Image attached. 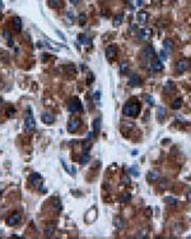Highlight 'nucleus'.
Segmentation results:
<instances>
[{"label": "nucleus", "mask_w": 191, "mask_h": 239, "mask_svg": "<svg viewBox=\"0 0 191 239\" xmlns=\"http://www.w3.org/2000/svg\"><path fill=\"white\" fill-rule=\"evenodd\" d=\"M136 4H138V5H141V4H143V0H138Z\"/></svg>", "instance_id": "nucleus-39"}, {"label": "nucleus", "mask_w": 191, "mask_h": 239, "mask_svg": "<svg viewBox=\"0 0 191 239\" xmlns=\"http://www.w3.org/2000/svg\"><path fill=\"white\" fill-rule=\"evenodd\" d=\"M129 69H130V67H129V63L126 60H124V61H121V64H120V72H121V74H126V73L129 72Z\"/></svg>", "instance_id": "nucleus-19"}, {"label": "nucleus", "mask_w": 191, "mask_h": 239, "mask_svg": "<svg viewBox=\"0 0 191 239\" xmlns=\"http://www.w3.org/2000/svg\"><path fill=\"white\" fill-rule=\"evenodd\" d=\"M86 15H84V14H82V15H80V23H82V24H84V23H86Z\"/></svg>", "instance_id": "nucleus-37"}, {"label": "nucleus", "mask_w": 191, "mask_h": 239, "mask_svg": "<svg viewBox=\"0 0 191 239\" xmlns=\"http://www.w3.org/2000/svg\"><path fill=\"white\" fill-rule=\"evenodd\" d=\"M189 199H191V193H190V194H189Z\"/></svg>", "instance_id": "nucleus-42"}, {"label": "nucleus", "mask_w": 191, "mask_h": 239, "mask_svg": "<svg viewBox=\"0 0 191 239\" xmlns=\"http://www.w3.org/2000/svg\"><path fill=\"white\" fill-rule=\"evenodd\" d=\"M128 201H130V194L129 193H124L120 197V202H122V203H125V202H128Z\"/></svg>", "instance_id": "nucleus-29"}, {"label": "nucleus", "mask_w": 191, "mask_h": 239, "mask_svg": "<svg viewBox=\"0 0 191 239\" xmlns=\"http://www.w3.org/2000/svg\"><path fill=\"white\" fill-rule=\"evenodd\" d=\"M143 55L144 58H147V59H154L155 58V53H154V49L152 48V46H147V48L144 49V51H143Z\"/></svg>", "instance_id": "nucleus-12"}, {"label": "nucleus", "mask_w": 191, "mask_h": 239, "mask_svg": "<svg viewBox=\"0 0 191 239\" xmlns=\"http://www.w3.org/2000/svg\"><path fill=\"white\" fill-rule=\"evenodd\" d=\"M116 55H117V49L115 48V46H108V48L106 49V58L108 60L115 59Z\"/></svg>", "instance_id": "nucleus-9"}, {"label": "nucleus", "mask_w": 191, "mask_h": 239, "mask_svg": "<svg viewBox=\"0 0 191 239\" xmlns=\"http://www.w3.org/2000/svg\"><path fill=\"white\" fill-rule=\"evenodd\" d=\"M79 125H80V120L79 119H70L68 123V130L70 133H74L76 129L79 128Z\"/></svg>", "instance_id": "nucleus-7"}, {"label": "nucleus", "mask_w": 191, "mask_h": 239, "mask_svg": "<svg viewBox=\"0 0 191 239\" xmlns=\"http://www.w3.org/2000/svg\"><path fill=\"white\" fill-rule=\"evenodd\" d=\"M150 68H152V71H160L163 68V64L160 60H153L150 64Z\"/></svg>", "instance_id": "nucleus-17"}, {"label": "nucleus", "mask_w": 191, "mask_h": 239, "mask_svg": "<svg viewBox=\"0 0 191 239\" xmlns=\"http://www.w3.org/2000/svg\"><path fill=\"white\" fill-rule=\"evenodd\" d=\"M96 219H97V210H96V207H93V209H91L87 212V215H86V222H93Z\"/></svg>", "instance_id": "nucleus-10"}, {"label": "nucleus", "mask_w": 191, "mask_h": 239, "mask_svg": "<svg viewBox=\"0 0 191 239\" xmlns=\"http://www.w3.org/2000/svg\"><path fill=\"white\" fill-rule=\"evenodd\" d=\"M181 105H182V100L181 99H176L173 102H172V105H171V107L173 110H177V109H180L181 107Z\"/></svg>", "instance_id": "nucleus-23"}, {"label": "nucleus", "mask_w": 191, "mask_h": 239, "mask_svg": "<svg viewBox=\"0 0 191 239\" xmlns=\"http://www.w3.org/2000/svg\"><path fill=\"white\" fill-rule=\"evenodd\" d=\"M36 128V122H34V118L31 111H28L27 114V118L24 120V130L26 132H32V130Z\"/></svg>", "instance_id": "nucleus-2"}, {"label": "nucleus", "mask_w": 191, "mask_h": 239, "mask_svg": "<svg viewBox=\"0 0 191 239\" xmlns=\"http://www.w3.org/2000/svg\"><path fill=\"white\" fill-rule=\"evenodd\" d=\"M0 19H1V14H0Z\"/></svg>", "instance_id": "nucleus-43"}, {"label": "nucleus", "mask_w": 191, "mask_h": 239, "mask_svg": "<svg viewBox=\"0 0 191 239\" xmlns=\"http://www.w3.org/2000/svg\"><path fill=\"white\" fill-rule=\"evenodd\" d=\"M164 115H166V110H164V107H162V106L158 107V119L162 120V119L164 118Z\"/></svg>", "instance_id": "nucleus-27"}, {"label": "nucleus", "mask_w": 191, "mask_h": 239, "mask_svg": "<svg viewBox=\"0 0 191 239\" xmlns=\"http://www.w3.org/2000/svg\"><path fill=\"white\" fill-rule=\"evenodd\" d=\"M48 5L51 8H60L63 6V0H47Z\"/></svg>", "instance_id": "nucleus-20"}, {"label": "nucleus", "mask_w": 191, "mask_h": 239, "mask_svg": "<svg viewBox=\"0 0 191 239\" xmlns=\"http://www.w3.org/2000/svg\"><path fill=\"white\" fill-rule=\"evenodd\" d=\"M129 84L133 87H139L141 84V79L138 74H131L130 76V79H129Z\"/></svg>", "instance_id": "nucleus-11"}, {"label": "nucleus", "mask_w": 191, "mask_h": 239, "mask_svg": "<svg viewBox=\"0 0 191 239\" xmlns=\"http://www.w3.org/2000/svg\"><path fill=\"white\" fill-rule=\"evenodd\" d=\"M145 99H147L149 105H153V104H154V100H153V97H150V96H145Z\"/></svg>", "instance_id": "nucleus-36"}, {"label": "nucleus", "mask_w": 191, "mask_h": 239, "mask_svg": "<svg viewBox=\"0 0 191 239\" xmlns=\"http://www.w3.org/2000/svg\"><path fill=\"white\" fill-rule=\"evenodd\" d=\"M159 179V173L158 171H153V173H149L148 175V180H150V182H154V180Z\"/></svg>", "instance_id": "nucleus-24"}, {"label": "nucleus", "mask_w": 191, "mask_h": 239, "mask_svg": "<svg viewBox=\"0 0 191 239\" xmlns=\"http://www.w3.org/2000/svg\"><path fill=\"white\" fill-rule=\"evenodd\" d=\"M13 28H14L15 32H21V30H22V21H21V18L15 17L13 19Z\"/></svg>", "instance_id": "nucleus-15"}, {"label": "nucleus", "mask_w": 191, "mask_h": 239, "mask_svg": "<svg viewBox=\"0 0 191 239\" xmlns=\"http://www.w3.org/2000/svg\"><path fill=\"white\" fill-rule=\"evenodd\" d=\"M3 6V3H1V0H0V8H1Z\"/></svg>", "instance_id": "nucleus-41"}, {"label": "nucleus", "mask_w": 191, "mask_h": 239, "mask_svg": "<svg viewBox=\"0 0 191 239\" xmlns=\"http://www.w3.org/2000/svg\"><path fill=\"white\" fill-rule=\"evenodd\" d=\"M148 13L147 12H139V13L136 14V19H138V22L140 23V24H145L148 21Z\"/></svg>", "instance_id": "nucleus-13"}, {"label": "nucleus", "mask_w": 191, "mask_h": 239, "mask_svg": "<svg viewBox=\"0 0 191 239\" xmlns=\"http://www.w3.org/2000/svg\"><path fill=\"white\" fill-rule=\"evenodd\" d=\"M41 120L45 123V124H52V123H55L56 118L55 115H52L51 113H48V111H43L41 115Z\"/></svg>", "instance_id": "nucleus-4"}, {"label": "nucleus", "mask_w": 191, "mask_h": 239, "mask_svg": "<svg viewBox=\"0 0 191 239\" xmlns=\"http://www.w3.org/2000/svg\"><path fill=\"white\" fill-rule=\"evenodd\" d=\"M99 100H101V92L96 91L94 92V102L96 104H99Z\"/></svg>", "instance_id": "nucleus-33"}, {"label": "nucleus", "mask_w": 191, "mask_h": 239, "mask_svg": "<svg viewBox=\"0 0 191 239\" xmlns=\"http://www.w3.org/2000/svg\"><path fill=\"white\" fill-rule=\"evenodd\" d=\"M163 45H164V51H166L167 54L173 51V42H172L171 40H166Z\"/></svg>", "instance_id": "nucleus-16"}, {"label": "nucleus", "mask_w": 191, "mask_h": 239, "mask_svg": "<svg viewBox=\"0 0 191 239\" xmlns=\"http://www.w3.org/2000/svg\"><path fill=\"white\" fill-rule=\"evenodd\" d=\"M190 67V61L187 59H181L177 61V64H176V71L177 72H185L187 71Z\"/></svg>", "instance_id": "nucleus-5"}, {"label": "nucleus", "mask_w": 191, "mask_h": 239, "mask_svg": "<svg viewBox=\"0 0 191 239\" xmlns=\"http://www.w3.org/2000/svg\"><path fill=\"white\" fill-rule=\"evenodd\" d=\"M93 125H94V132H99V129H101V120H99V119H96Z\"/></svg>", "instance_id": "nucleus-28"}, {"label": "nucleus", "mask_w": 191, "mask_h": 239, "mask_svg": "<svg viewBox=\"0 0 191 239\" xmlns=\"http://www.w3.org/2000/svg\"><path fill=\"white\" fill-rule=\"evenodd\" d=\"M91 141H89V138H88L87 141H84L83 142V155H88V151H89V148H91Z\"/></svg>", "instance_id": "nucleus-21"}, {"label": "nucleus", "mask_w": 191, "mask_h": 239, "mask_svg": "<svg viewBox=\"0 0 191 239\" xmlns=\"http://www.w3.org/2000/svg\"><path fill=\"white\" fill-rule=\"evenodd\" d=\"M3 36H4V38H5V40L9 41L10 45H13V42H11V36H10V32H9V31H8V30H3Z\"/></svg>", "instance_id": "nucleus-25"}, {"label": "nucleus", "mask_w": 191, "mask_h": 239, "mask_svg": "<svg viewBox=\"0 0 191 239\" xmlns=\"http://www.w3.org/2000/svg\"><path fill=\"white\" fill-rule=\"evenodd\" d=\"M115 225L117 226V228H124V220L122 219H120V217H116L115 219Z\"/></svg>", "instance_id": "nucleus-26"}, {"label": "nucleus", "mask_w": 191, "mask_h": 239, "mask_svg": "<svg viewBox=\"0 0 191 239\" xmlns=\"http://www.w3.org/2000/svg\"><path fill=\"white\" fill-rule=\"evenodd\" d=\"M55 229H56V226L53 225V224H50L46 226V229H45V234H46V237H52L53 235V233H55Z\"/></svg>", "instance_id": "nucleus-18"}, {"label": "nucleus", "mask_w": 191, "mask_h": 239, "mask_svg": "<svg viewBox=\"0 0 191 239\" xmlns=\"http://www.w3.org/2000/svg\"><path fill=\"white\" fill-rule=\"evenodd\" d=\"M170 88H171V90H173V88H175V83L172 82V81H168V82H167V86H166V88H164V91L167 92Z\"/></svg>", "instance_id": "nucleus-32"}, {"label": "nucleus", "mask_w": 191, "mask_h": 239, "mask_svg": "<svg viewBox=\"0 0 191 239\" xmlns=\"http://www.w3.org/2000/svg\"><path fill=\"white\" fill-rule=\"evenodd\" d=\"M1 106H3V100L0 99V110H1Z\"/></svg>", "instance_id": "nucleus-40"}, {"label": "nucleus", "mask_w": 191, "mask_h": 239, "mask_svg": "<svg viewBox=\"0 0 191 239\" xmlns=\"http://www.w3.org/2000/svg\"><path fill=\"white\" fill-rule=\"evenodd\" d=\"M152 36V30H149V28H143V30H140V32H139V37L141 38V40H149Z\"/></svg>", "instance_id": "nucleus-14"}, {"label": "nucleus", "mask_w": 191, "mask_h": 239, "mask_svg": "<svg viewBox=\"0 0 191 239\" xmlns=\"http://www.w3.org/2000/svg\"><path fill=\"white\" fill-rule=\"evenodd\" d=\"M140 111V105L138 102H128L125 104L124 107H122V113H124V115H126V117H136L138 114H139Z\"/></svg>", "instance_id": "nucleus-1"}, {"label": "nucleus", "mask_w": 191, "mask_h": 239, "mask_svg": "<svg viewBox=\"0 0 191 239\" xmlns=\"http://www.w3.org/2000/svg\"><path fill=\"white\" fill-rule=\"evenodd\" d=\"M130 171L133 173V175H134V176H138V175H139V173H138V169H136V166H133L131 169H130Z\"/></svg>", "instance_id": "nucleus-35"}, {"label": "nucleus", "mask_w": 191, "mask_h": 239, "mask_svg": "<svg viewBox=\"0 0 191 239\" xmlns=\"http://www.w3.org/2000/svg\"><path fill=\"white\" fill-rule=\"evenodd\" d=\"M78 41L80 42V44H84V42L88 41V38H87L86 35H78Z\"/></svg>", "instance_id": "nucleus-31"}, {"label": "nucleus", "mask_w": 191, "mask_h": 239, "mask_svg": "<svg viewBox=\"0 0 191 239\" xmlns=\"http://www.w3.org/2000/svg\"><path fill=\"white\" fill-rule=\"evenodd\" d=\"M122 19H124V14L122 13H120V14H117L116 17L113 18V26H120L121 23H122Z\"/></svg>", "instance_id": "nucleus-22"}, {"label": "nucleus", "mask_w": 191, "mask_h": 239, "mask_svg": "<svg viewBox=\"0 0 191 239\" xmlns=\"http://www.w3.org/2000/svg\"><path fill=\"white\" fill-rule=\"evenodd\" d=\"M19 220H21V215H19L18 212H14V214H11L9 217L6 219V225H9V226H14V225H17Z\"/></svg>", "instance_id": "nucleus-6"}, {"label": "nucleus", "mask_w": 191, "mask_h": 239, "mask_svg": "<svg viewBox=\"0 0 191 239\" xmlns=\"http://www.w3.org/2000/svg\"><path fill=\"white\" fill-rule=\"evenodd\" d=\"M29 182H31V184H32L33 187H40L41 184H42V179H41L40 174L33 173V174L31 175V178H29Z\"/></svg>", "instance_id": "nucleus-8"}, {"label": "nucleus", "mask_w": 191, "mask_h": 239, "mask_svg": "<svg viewBox=\"0 0 191 239\" xmlns=\"http://www.w3.org/2000/svg\"><path fill=\"white\" fill-rule=\"evenodd\" d=\"M166 202H168V203H171V205H177V203H178V201H177V199H176V198H173V197H167L166 198Z\"/></svg>", "instance_id": "nucleus-30"}, {"label": "nucleus", "mask_w": 191, "mask_h": 239, "mask_svg": "<svg viewBox=\"0 0 191 239\" xmlns=\"http://www.w3.org/2000/svg\"><path fill=\"white\" fill-rule=\"evenodd\" d=\"M82 110V104H80L79 99H73L70 104H69V111L70 113H76V111H80Z\"/></svg>", "instance_id": "nucleus-3"}, {"label": "nucleus", "mask_w": 191, "mask_h": 239, "mask_svg": "<svg viewBox=\"0 0 191 239\" xmlns=\"http://www.w3.org/2000/svg\"><path fill=\"white\" fill-rule=\"evenodd\" d=\"M166 59H167V53L163 50V51L159 53V60L160 61H166Z\"/></svg>", "instance_id": "nucleus-34"}, {"label": "nucleus", "mask_w": 191, "mask_h": 239, "mask_svg": "<svg viewBox=\"0 0 191 239\" xmlns=\"http://www.w3.org/2000/svg\"><path fill=\"white\" fill-rule=\"evenodd\" d=\"M70 1H71V4H73V5H76V4L79 3V0H70Z\"/></svg>", "instance_id": "nucleus-38"}]
</instances>
